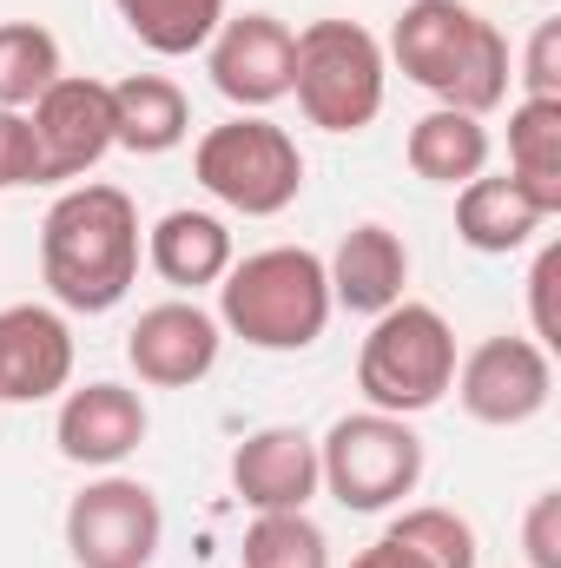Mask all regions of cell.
<instances>
[{"label":"cell","instance_id":"obj_9","mask_svg":"<svg viewBox=\"0 0 561 568\" xmlns=\"http://www.w3.org/2000/svg\"><path fill=\"white\" fill-rule=\"evenodd\" d=\"M456 404L489 429H516L549 410L555 397V351H542L536 337H482L469 357H456Z\"/></svg>","mask_w":561,"mask_h":568},{"label":"cell","instance_id":"obj_15","mask_svg":"<svg viewBox=\"0 0 561 568\" xmlns=\"http://www.w3.org/2000/svg\"><path fill=\"white\" fill-rule=\"evenodd\" d=\"M232 489L258 516H272V509H310V496L324 489V476H317V436L297 424L252 429L232 449Z\"/></svg>","mask_w":561,"mask_h":568},{"label":"cell","instance_id":"obj_6","mask_svg":"<svg viewBox=\"0 0 561 568\" xmlns=\"http://www.w3.org/2000/svg\"><path fill=\"white\" fill-rule=\"evenodd\" d=\"M192 172L238 219H278L304 192V152L265 113H238L225 126H205L192 145Z\"/></svg>","mask_w":561,"mask_h":568},{"label":"cell","instance_id":"obj_5","mask_svg":"<svg viewBox=\"0 0 561 568\" xmlns=\"http://www.w3.org/2000/svg\"><path fill=\"white\" fill-rule=\"evenodd\" d=\"M290 93H297V113L317 133H364L384 113V93H390L384 40L357 20H310L297 33Z\"/></svg>","mask_w":561,"mask_h":568},{"label":"cell","instance_id":"obj_10","mask_svg":"<svg viewBox=\"0 0 561 568\" xmlns=\"http://www.w3.org/2000/svg\"><path fill=\"white\" fill-rule=\"evenodd\" d=\"M27 126H33L40 185H80L113 152V87L93 73H60L27 106Z\"/></svg>","mask_w":561,"mask_h":568},{"label":"cell","instance_id":"obj_11","mask_svg":"<svg viewBox=\"0 0 561 568\" xmlns=\"http://www.w3.org/2000/svg\"><path fill=\"white\" fill-rule=\"evenodd\" d=\"M290 60H297V33L278 13H225L218 33L205 40V73L238 113H265L290 100Z\"/></svg>","mask_w":561,"mask_h":568},{"label":"cell","instance_id":"obj_16","mask_svg":"<svg viewBox=\"0 0 561 568\" xmlns=\"http://www.w3.org/2000/svg\"><path fill=\"white\" fill-rule=\"evenodd\" d=\"M324 278H330V304L337 311H357V317H384L390 304H404V284H410V245L364 219L337 239V252L324 258Z\"/></svg>","mask_w":561,"mask_h":568},{"label":"cell","instance_id":"obj_26","mask_svg":"<svg viewBox=\"0 0 561 568\" xmlns=\"http://www.w3.org/2000/svg\"><path fill=\"white\" fill-rule=\"evenodd\" d=\"M522 100H561V20H542L522 53Z\"/></svg>","mask_w":561,"mask_h":568},{"label":"cell","instance_id":"obj_18","mask_svg":"<svg viewBox=\"0 0 561 568\" xmlns=\"http://www.w3.org/2000/svg\"><path fill=\"white\" fill-rule=\"evenodd\" d=\"M549 225V212L509 179V172H476L469 185H456V239L482 258H509L522 252L536 232Z\"/></svg>","mask_w":561,"mask_h":568},{"label":"cell","instance_id":"obj_24","mask_svg":"<svg viewBox=\"0 0 561 568\" xmlns=\"http://www.w3.org/2000/svg\"><path fill=\"white\" fill-rule=\"evenodd\" d=\"M238 568H330V542L304 509H272L245 529Z\"/></svg>","mask_w":561,"mask_h":568},{"label":"cell","instance_id":"obj_4","mask_svg":"<svg viewBox=\"0 0 561 568\" xmlns=\"http://www.w3.org/2000/svg\"><path fill=\"white\" fill-rule=\"evenodd\" d=\"M456 384V331L436 304H390L370 317V337L357 351V390L384 417H422L449 397Z\"/></svg>","mask_w":561,"mask_h":568},{"label":"cell","instance_id":"obj_8","mask_svg":"<svg viewBox=\"0 0 561 568\" xmlns=\"http://www.w3.org/2000/svg\"><path fill=\"white\" fill-rule=\"evenodd\" d=\"M165 542V509L140 476H93L67 503V556L73 568H152Z\"/></svg>","mask_w":561,"mask_h":568},{"label":"cell","instance_id":"obj_28","mask_svg":"<svg viewBox=\"0 0 561 568\" xmlns=\"http://www.w3.org/2000/svg\"><path fill=\"white\" fill-rule=\"evenodd\" d=\"M555 278H561V245H542V258H536V272H529V317H536V344L542 351H555L561 344V324H555Z\"/></svg>","mask_w":561,"mask_h":568},{"label":"cell","instance_id":"obj_14","mask_svg":"<svg viewBox=\"0 0 561 568\" xmlns=\"http://www.w3.org/2000/svg\"><path fill=\"white\" fill-rule=\"evenodd\" d=\"M152 429V410H145L140 390L126 384H80V390H60V417H53V443L67 463L80 469H120Z\"/></svg>","mask_w":561,"mask_h":568},{"label":"cell","instance_id":"obj_17","mask_svg":"<svg viewBox=\"0 0 561 568\" xmlns=\"http://www.w3.org/2000/svg\"><path fill=\"white\" fill-rule=\"evenodd\" d=\"M238 245H232V225L218 212H198V205H178L165 212L152 232H145V265L172 291H205L232 272Z\"/></svg>","mask_w":561,"mask_h":568},{"label":"cell","instance_id":"obj_21","mask_svg":"<svg viewBox=\"0 0 561 568\" xmlns=\"http://www.w3.org/2000/svg\"><path fill=\"white\" fill-rule=\"evenodd\" d=\"M509 179L561 219V100H516L509 113Z\"/></svg>","mask_w":561,"mask_h":568},{"label":"cell","instance_id":"obj_3","mask_svg":"<svg viewBox=\"0 0 561 568\" xmlns=\"http://www.w3.org/2000/svg\"><path fill=\"white\" fill-rule=\"evenodd\" d=\"M330 278L324 258L304 245H265L252 258H232L218 278V331L245 337L252 351H310L330 324Z\"/></svg>","mask_w":561,"mask_h":568},{"label":"cell","instance_id":"obj_20","mask_svg":"<svg viewBox=\"0 0 561 568\" xmlns=\"http://www.w3.org/2000/svg\"><path fill=\"white\" fill-rule=\"evenodd\" d=\"M404 159L410 172L429 179V185H469L476 172H489V126L476 113H456V106H429L410 140H404Z\"/></svg>","mask_w":561,"mask_h":568},{"label":"cell","instance_id":"obj_7","mask_svg":"<svg viewBox=\"0 0 561 568\" xmlns=\"http://www.w3.org/2000/svg\"><path fill=\"white\" fill-rule=\"evenodd\" d=\"M317 476L350 516L397 509L422 483V436L410 429V417H384V410L337 417L317 436Z\"/></svg>","mask_w":561,"mask_h":568},{"label":"cell","instance_id":"obj_19","mask_svg":"<svg viewBox=\"0 0 561 568\" xmlns=\"http://www.w3.org/2000/svg\"><path fill=\"white\" fill-rule=\"evenodd\" d=\"M185 133H192V100H185L178 80H165V73L113 80V145L159 159V152L185 145Z\"/></svg>","mask_w":561,"mask_h":568},{"label":"cell","instance_id":"obj_13","mask_svg":"<svg viewBox=\"0 0 561 568\" xmlns=\"http://www.w3.org/2000/svg\"><path fill=\"white\" fill-rule=\"evenodd\" d=\"M73 390V324L53 304H0V404Z\"/></svg>","mask_w":561,"mask_h":568},{"label":"cell","instance_id":"obj_2","mask_svg":"<svg viewBox=\"0 0 561 568\" xmlns=\"http://www.w3.org/2000/svg\"><path fill=\"white\" fill-rule=\"evenodd\" d=\"M384 60H397V73L410 87L436 93V106H456L476 120H489L516 80L502 27L482 20L469 0H410L390 27Z\"/></svg>","mask_w":561,"mask_h":568},{"label":"cell","instance_id":"obj_1","mask_svg":"<svg viewBox=\"0 0 561 568\" xmlns=\"http://www.w3.org/2000/svg\"><path fill=\"white\" fill-rule=\"evenodd\" d=\"M40 278L60 311L100 317L140 284V205L120 185L80 179L40 219Z\"/></svg>","mask_w":561,"mask_h":568},{"label":"cell","instance_id":"obj_23","mask_svg":"<svg viewBox=\"0 0 561 568\" xmlns=\"http://www.w3.org/2000/svg\"><path fill=\"white\" fill-rule=\"evenodd\" d=\"M60 40L40 20H0V106L27 113L53 80H60Z\"/></svg>","mask_w":561,"mask_h":568},{"label":"cell","instance_id":"obj_29","mask_svg":"<svg viewBox=\"0 0 561 568\" xmlns=\"http://www.w3.org/2000/svg\"><path fill=\"white\" fill-rule=\"evenodd\" d=\"M522 549H529V568H561V489H542L529 503Z\"/></svg>","mask_w":561,"mask_h":568},{"label":"cell","instance_id":"obj_27","mask_svg":"<svg viewBox=\"0 0 561 568\" xmlns=\"http://www.w3.org/2000/svg\"><path fill=\"white\" fill-rule=\"evenodd\" d=\"M20 185H40L33 126H27V113H7L0 106V192H20Z\"/></svg>","mask_w":561,"mask_h":568},{"label":"cell","instance_id":"obj_12","mask_svg":"<svg viewBox=\"0 0 561 568\" xmlns=\"http://www.w3.org/2000/svg\"><path fill=\"white\" fill-rule=\"evenodd\" d=\"M225 331L198 297H165L140 311V324L126 331V364L145 390H192L218 371Z\"/></svg>","mask_w":561,"mask_h":568},{"label":"cell","instance_id":"obj_22","mask_svg":"<svg viewBox=\"0 0 561 568\" xmlns=\"http://www.w3.org/2000/svg\"><path fill=\"white\" fill-rule=\"evenodd\" d=\"M113 7H120L126 33L140 40L145 53L185 60V53H205V40L218 33L232 0H113Z\"/></svg>","mask_w":561,"mask_h":568},{"label":"cell","instance_id":"obj_25","mask_svg":"<svg viewBox=\"0 0 561 568\" xmlns=\"http://www.w3.org/2000/svg\"><path fill=\"white\" fill-rule=\"evenodd\" d=\"M384 536H390L397 549H410L422 568H476V529H469L456 509H436V503L404 509Z\"/></svg>","mask_w":561,"mask_h":568},{"label":"cell","instance_id":"obj_30","mask_svg":"<svg viewBox=\"0 0 561 568\" xmlns=\"http://www.w3.org/2000/svg\"><path fill=\"white\" fill-rule=\"evenodd\" d=\"M350 568H422V562L410 556V549H397L390 536H377V542H370V549H364V556H357Z\"/></svg>","mask_w":561,"mask_h":568}]
</instances>
